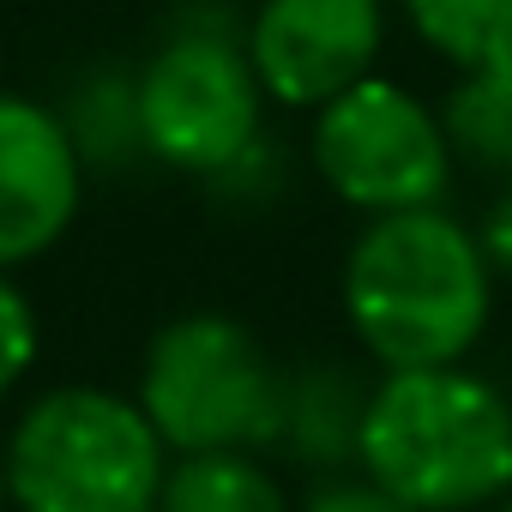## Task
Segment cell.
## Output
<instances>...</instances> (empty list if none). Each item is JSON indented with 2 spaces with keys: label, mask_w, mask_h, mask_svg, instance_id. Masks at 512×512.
<instances>
[{
  "label": "cell",
  "mask_w": 512,
  "mask_h": 512,
  "mask_svg": "<svg viewBox=\"0 0 512 512\" xmlns=\"http://www.w3.org/2000/svg\"><path fill=\"white\" fill-rule=\"evenodd\" d=\"M368 482L416 512H476L512 488V404L446 368H386L368 392L362 452Z\"/></svg>",
  "instance_id": "7a4b0ae2"
},
{
  "label": "cell",
  "mask_w": 512,
  "mask_h": 512,
  "mask_svg": "<svg viewBox=\"0 0 512 512\" xmlns=\"http://www.w3.org/2000/svg\"><path fill=\"white\" fill-rule=\"evenodd\" d=\"M476 241H482V253H488L494 278H512V193L488 211V223L476 229Z\"/></svg>",
  "instance_id": "2e32d148"
},
{
  "label": "cell",
  "mask_w": 512,
  "mask_h": 512,
  "mask_svg": "<svg viewBox=\"0 0 512 512\" xmlns=\"http://www.w3.org/2000/svg\"><path fill=\"white\" fill-rule=\"evenodd\" d=\"M440 121L458 157L482 169H512V55L464 67L458 85L446 91Z\"/></svg>",
  "instance_id": "8fae6325"
},
{
  "label": "cell",
  "mask_w": 512,
  "mask_h": 512,
  "mask_svg": "<svg viewBox=\"0 0 512 512\" xmlns=\"http://www.w3.org/2000/svg\"><path fill=\"white\" fill-rule=\"evenodd\" d=\"M169 446L151 416L103 386L43 392L7 446L19 512H157Z\"/></svg>",
  "instance_id": "3957f363"
},
{
  "label": "cell",
  "mask_w": 512,
  "mask_h": 512,
  "mask_svg": "<svg viewBox=\"0 0 512 512\" xmlns=\"http://www.w3.org/2000/svg\"><path fill=\"white\" fill-rule=\"evenodd\" d=\"M308 512H416V506H404L380 482H338V488H320L308 500Z\"/></svg>",
  "instance_id": "9a60e30c"
},
{
  "label": "cell",
  "mask_w": 512,
  "mask_h": 512,
  "mask_svg": "<svg viewBox=\"0 0 512 512\" xmlns=\"http://www.w3.org/2000/svg\"><path fill=\"white\" fill-rule=\"evenodd\" d=\"M241 49L272 103L320 109L380 67L386 0H260Z\"/></svg>",
  "instance_id": "52a82bcc"
},
{
  "label": "cell",
  "mask_w": 512,
  "mask_h": 512,
  "mask_svg": "<svg viewBox=\"0 0 512 512\" xmlns=\"http://www.w3.org/2000/svg\"><path fill=\"white\" fill-rule=\"evenodd\" d=\"M344 314L380 368H446L494 314V266L440 205L380 211L344 260Z\"/></svg>",
  "instance_id": "6da1fadb"
},
{
  "label": "cell",
  "mask_w": 512,
  "mask_h": 512,
  "mask_svg": "<svg viewBox=\"0 0 512 512\" xmlns=\"http://www.w3.org/2000/svg\"><path fill=\"white\" fill-rule=\"evenodd\" d=\"M139 151L181 175H229L253 157L266 121V85L247 49L223 31H175L133 79Z\"/></svg>",
  "instance_id": "5b68a950"
},
{
  "label": "cell",
  "mask_w": 512,
  "mask_h": 512,
  "mask_svg": "<svg viewBox=\"0 0 512 512\" xmlns=\"http://www.w3.org/2000/svg\"><path fill=\"white\" fill-rule=\"evenodd\" d=\"M362 416H368V392L350 368L326 362V368H302L284 386V446L302 464H344L362 452Z\"/></svg>",
  "instance_id": "9c48e42d"
},
{
  "label": "cell",
  "mask_w": 512,
  "mask_h": 512,
  "mask_svg": "<svg viewBox=\"0 0 512 512\" xmlns=\"http://www.w3.org/2000/svg\"><path fill=\"white\" fill-rule=\"evenodd\" d=\"M308 145H314L320 181L368 217L440 205L458 157L446 139V121L386 73H368L332 103H320Z\"/></svg>",
  "instance_id": "8992f818"
},
{
  "label": "cell",
  "mask_w": 512,
  "mask_h": 512,
  "mask_svg": "<svg viewBox=\"0 0 512 512\" xmlns=\"http://www.w3.org/2000/svg\"><path fill=\"white\" fill-rule=\"evenodd\" d=\"M85 199V157L67 115L0 91V272L49 253Z\"/></svg>",
  "instance_id": "ba28073f"
},
{
  "label": "cell",
  "mask_w": 512,
  "mask_h": 512,
  "mask_svg": "<svg viewBox=\"0 0 512 512\" xmlns=\"http://www.w3.org/2000/svg\"><path fill=\"white\" fill-rule=\"evenodd\" d=\"M284 386L266 344L229 314L169 320L139 374V410L169 452H260L284 434Z\"/></svg>",
  "instance_id": "277c9868"
},
{
  "label": "cell",
  "mask_w": 512,
  "mask_h": 512,
  "mask_svg": "<svg viewBox=\"0 0 512 512\" xmlns=\"http://www.w3.org/2000/svg\"><path fill=\"white\" fill-rule=\"evenodd\" d=\"M494 512H512V488H506V494H500V500H494Z\"/></svg>",
  "instance_id": "ac0fdd59"
},
{
  "label": "cell",
  "mask_w": 512,
  "mask_h": 512,
  "mask_svg": "<svg viewBox=\"0 0 512 512\" xmlns=\"http://www.w3.org/2000/svg\"><path fill=\"white\" fill-rule=\"evenodd\" d=\"M37 362V314L25 302V290L0 272V398H7Z\"/></svg>",
  "instance_id": "5bb4252c"
},
{
  "label": "cell",
  "mask_w": 512,
  "mask_h": 512,
  "mask_svg": "<svg viewBox=\"0 0 512 512\" xmlns=\"http://www.w3.org/2000/svg\"><path fill=\"white\" fill-rule=\"evenodd\" d=\"M157 512H290V500L247 452H187L163 476Z\"/></svg>",
  "instance_id": "30bf717a"
},
{
  "label": "cell",
  "mask_w": 512,
  "mask_h": 512,
  "mask_svg": "<svg viewBox=\"0 0 512 512\" xmlns=\"http://www.w3.org/2000/svg\"><path fill=\"white\" fill-rule=\"evenodd\" d=\"M67 127H73V145H79V157H85V163H91V157H115L121 145H139L133 85L97 79V85L79 97V109L67 115Z\"/></svg>",
  "instance_id": "4fadbf2b"
},
{
  "label": "cell",
  "mask_w": 512,
  "mask_h": 512,
  "mask_svg": "<svg viewBox=\"0 0 512 512\" xmlns=\"http://www.w3.org/2000/svg\"><path fill=\"white\" fill-rule=\"evenodd\" d=\"M404 19L458 73L512 55V0H404Z\"/></svg>",
  "instance_id": "7c38bea8"
},
{
  "label": "cell",
  "mask_w": 512,
  "mask_h": 512,
  "mask_svg": "<svg viewBox=\"0 0 512 512\" xmlns=\"http://www.w3.org/2000/svg\"><path fill=\"white\" fill-rule=\"evenodd\" d=\"M7 500H13V488H7V458H0V512H7Z\"/></svg>",
  "instance_id": "e0dca14e"
}]
</instances>
